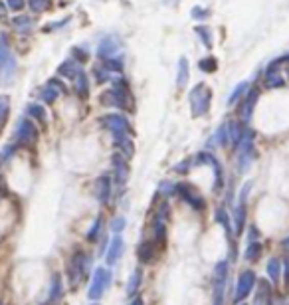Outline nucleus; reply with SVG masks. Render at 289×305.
I'll return each mask as SVG.
<instances>
[{
    "instance_id": "1",
    "label": "nucleus",
    "mask_w": 289,
    "mask_h": 305,
    "mask_svg": "<svg viewBox=\"0 0 289 305\" xmlns=\"http://www.w3.org/2000/svg\"><path fill=\"white\" fill-rule=\"evenodd\" d=\"M99 101H101L103 107H121V109H127L129 107V85H127V81L123 77L113 79L111 90L101 93Z\"/></svg>"
},
{
    "instance_id": "2",
    "label": "nucleus",
    "mask_w": 289,
    "mask_h": 305,
    "mask_svg": "<svg viewBox=\"0 0 289 305\" xmlns=\"http://www.w3.org/2000/svg\"><path fill=\"white\" fill-rule=\"evenodd\" d=\"M16 70H18V60L10 50L8 38L0 34V81L10 83L16 76Z\"/></svg>"
},
{
    "instance_id": "3",
    "label": "nucleus",
    "mask_w": 289,
    "mask_h": 305,
    "mask_svg": "<svg viewBox=\"0 0 289 305\" xmlns=\"http://www.w3.org/2000/svg\"><path fill=\"white\" fill-rule=\"evenodd\" d=\"M188 101H190V113L192 117H204L210 109V101H212V92L210 88H206L204 83H196L190 93H188Z\"/></svg>"
},
{
    "instance_id": "4",
    "label": "nucleus",
    "mask_w": 289,
    "mask_h": 305,
    "mask_svg": "<svg viewBox=\"0 0 289 305\" xmlns=\"http://www.w3.org/2000/svg\"><path fill=\"white\" fill-rule=\"evenodd\" d=\"M90 266H92V258H90L87 254H83V252H79V250H77L76 254L72 256L70 264H68L65 274H68V279H70V284H72V288H74V290L79 286V281H83V279L87 277Z\"/></svg>"
},
{
    "instance_id": "5",
    "label": "nucleus",
    "mask_w": 289,
    "mask_h": 305,
    "mask_svg": "<svg viewBox=\"0 0 289 305\" xmlns=\"http://www.w3.org/2000/svg\"><path fill=\"white\" fill-rule=\"evenodd\" d=\"M254 141H256V133L252 129H246L242 135V141L238 143V170L240 172H248V168L252 165V161L256 159L254 152Z\"/></svg>"
},
{
    "instance_id": "6",
    "label": "nucleus",
    "mask_w": 289,
    "mask_h": 305,
    "mask_svg": "<svg viewBox=\"0 0 289 305\" xmlns=\"http://www.w3.org/2000/svg\"><path fill=\"white\" fill-rule=\"evenodd\" d=\"M226 277H228V262L220 259L214 268V284H212V301L214 305H226L224 293H226Z\"/></svg>"
},
{
    "instance_id": "7",
    "label": "nucleus",
    "mask_w": 289,
    "mask_h": 305,
    "mask_svg": "<svg viewBox=\"0 0 289 305\" xmlns=\"http://www.w3.org/2000/svg\"><path fill=\"white\" fill-rule=\"evenodd\" d=\"M109 284H111V274H109V270L99 266V268L93 272L92 284H90V291H87V297H90L92 301H99V299L103 297L105 290L109 288Z\"/></svg>"
},
{
    "instance_id": "8",
    "label": "nucleus",
    "mask_w": 289,
    "mask_h": 305,
    "mask_svg": "<svg viewBox=\"0 0 289 305\" xmlns=\"http://www.w3.org/2000/svg\"><path fill=\"white\" fill-rule=\"evenodd\" d=\"M14 137L18 147H32L38 141V129H36L34 121H30V119H20V121L16 123Z\"/></svg>"
},
{
    "instance_id": "9",
    "label": "nucleus",
    "mask_w": 289,
    "mask_h": 305,
    "mask_svg": "<svg viewBox=\"0 0 289 305\" xmlns=\"http://www.w3.org/2000/svg\"><path fill=\"white\" fill-rule=\"evenodd\" d=\"M256 284H258V275H256V272H252V270H243V272H240L238 281H236L234 301H236V303L243 301V299L252 293V290H254V286H256Z\"/></svg>"
},
{
    "instance_id": "10",
    "label": "nucleus",
    "mask_w": 289,
    "mask_h": 305,
    "mask_svg": "<svg viewBox=\"0 0 289 305\" xmlns=\"http://www.w3.org/2000/svg\"><path fill=\"white\" fill-rule=\"evenodd\" d=\"M174 197L183 199L184 202H186V204H190L194 210H204V206H206L204 199L198 194L194 188H192V184H188V183H176Z\"/></svg>"
},
{
    "instance_id": "11",
    "label": "nucleus",
    "mask_w": 289,
    "mask_h": 305,
    "mask_svg": "<svg viewBox=\"0 0 289 305\" xmlns=\"http://www.w3.org/2000/svg\"><path fill=\"white\" fill-rule=\"evenodd\" d=\"M194 163H202V165H210L214 170V192H220L224 188V175H222V165L218 163V159L214 157L212 152H198L196 161Z\"/></svg>"
},
{
    "instance_id": "12",
    "label": "nucleus",
    "mask_w": 289,
    "mask_h": 305,
    "mask_svg": "<svg viewBox=\"0 0 289 305\" xmlns=\"http://www.w3.org/2000/svg\"><path fill=\"white\" fill-rule=\"evenodd\" d=\"M101 125L107 127L113 135H123V133H127L129 135V121H127V117H123L119 113H111V115H105V117H101Z\"/></svg>"
},
{
    "instance_id": "13",
    "label": "nucleus",
    "mask_w": 289,
    "mask_h": 305,
    "mask_svg": "<svg viewBox=\"0 0 289 305\" xmlns=\"http://www.w3.org/2000/svg\"><path fill=\"white\" fill-rule=\"evenodd\" d=\"M111 163H113V179H115L117 186H125L127 179H129V165H127V159H125L123 155H119V152H115V155L111 157Z\"/></svg>"
},
{
    "instance_id": "14",
    "label": "nucleus",
    "mask_w": 289,
    "mask_h": 305,
    "mask_svg": "<svg viewBox=\"0 0 289 305\" xmlns=\"http://www.w3.org/2000/svg\"><path fill=\"white\" fill-rule=\"evenodd\" d=\"M121 50V44L113 38V36H107L103 38L101 42H99V46H97V58L99 60H109V58H113V56H119L117 52Z\"/></svg>"
},
{
    "instance_id": "15",
    "label": "nucleus",
    "mask_w": 289,
    "mask_h": 305,
    "mask_svg": "<svg viewBox=\"0 0 289 305\" xmlns=\"http://www.w3.org/2000/svg\"><path fill=\"white\" fill-rule=\"evenodd\" d=\"M123 252H125V242H123L121 234H115L111 238L109 246H107V264L109 266H115L119 262V258L123 256Z\"/></svg>"
},
{
    "instance_id": "16",
    "label": "nucleus",
    "mask_w": 289,
    "mask_h": 305,
    "mask_svg": "<svg viewBox=\"0 0 289 305\" xmlns=\"http://www.w3.org/2000/svg\"><path fill=\"white\" fill-rule=\"evenodd\" d=\"M258 293H256V299L254 305H272V284L268 279H258Z\"/></svg>"
},
{
    "instance_id": "17",
    "label": "nucleus",
    "mask_w": 289,
    "mask_h": 305,
    "mask_svg": "<svg viewBox=\"0 0 289 305\" xmlns=\"http://www.w3.org/2000/svg\"><path fill=\"white\" fill-rule=\"evenodd\" d=\"M95 194H97V200L101 204H107L109 199H111V179L109 177H99L95 181Z\"/></svg>"
},
{
    "instance_id": "18",
    "label": "nucleus",
    "mask_w": 289,
    "mask_h": 305,
    "mask_svg": "<svg viewBox=\"0 0 289 305\" xmlns=\"http://www.w3.org/2000/svg\"><path fill=\"white\" fill-rule=\"evenodd\" d=\"M61 297H63V279H61L60 274H54L52 279H50V295H48V299H50V303H58V301H61Z\"/></svg>"
},
{
    "instance_id": "19",
    "label": "nucleus",
    "mask_w": 289,
    "mask_h": 305,
    "mask_svg": "<svg viewBox=\"0 0 289 305\" xmlns=\"http://www.w3.org/2000/svg\"><path fill=\"white\" fill-rule=\"evenodd\" d=\"M258 88H252L246 93V101L242 105V117L243 121H250L252 119V113H254V107H256V101H258Z\"/></svg>"
},
{
    "instance_id": "20",
    "label": "nucleus",
    "mask_w": 289,
    "mask_h": 305,
    "mask_svg": "<svg viewBox=\"0 0 289 305\" xmlns=\"http://www.w3.org/2000/svg\"><path fill=\"white\" fill-rule=\"evenodd\" d=\"M216 220H218V224L224 228V234H226V238H228V242L232 244V234H234V226H232V220H230L228 216V210L226 208H216Z\"/></svg>"
},
{
    "instance_id": "21",
    "label": "nucleus",
    "mask_w": 289,
    "mask_h": 305,
    "mask_svg": "<svg viewBox=\"0 0 289 305\" xmlns=\"http://www.w3.org/2000/svg\"><path fill=\"white\" fill-rule=\"evenodd\" d=\"M157 256V248L152 242H141L137 248V258L141 264H151Z\"/></svg>"
},
{
    "instance_id": "22",
    "label": "nucleus",
    "mask_w": 289,
    "mask_h": 305,
    "mask_svg": "<svg viewBox=\"0 0 289 305\" xmlns=\"http://www.w3.org/2000/svg\"><path fill=\"white\" fill-rule=\"evenodd\" d=\"M113 143H115L117 149H121L123 151V157H133L135 145L131 143V139H129L127 133H123V135H113Z\"/></svg>"
},
{
    "instance_id": "23",
    "label": "nucleus",
    "mask_w": 289,
    "mask_h": 305,
    "mask_svg": "<svg viewBox=\"0 0 289 305\" xmlns=\"http://www.w3.org/2000/svg\"><path fill=\"white\" fill-rule=\"evenodd\" d=\"M79 72H81V68H79V63H77L74 58H68V60L58 68V74H60L61 77H72V79H74Z\"/></svg>"
},
{
    "instance_id": "24",
    "label": "nucleus",
    "mask_w": 289,
    "mask_h": 305,
    "mask_svg": "<svg viewBox=\"0 0 289 305\" xmlns=\"http://www.w3.org/2000/svg\"><path fill=\"white\" fill-rule=\"evenodd\" d=\"M74 88H76L79 97H87L90 95V79H87V74L83 70L74 77Z\"/></svg>"
},
{
    "instance_id": "25",
    "label": "nucleus",
    "mask_w": 289,
    "mask_h": 305,
    "mask_svg": "<svg viewBox=\"0 0 289 305\" xmlns=\"http://www.w3.org/2000/svg\"><path fill=\"white\" fill-rule=\"evenodd\" d=\"M243 226H246V204L238 202V206L234 210V234L240 236L243 232Z\"/></svg>"
},
{
    "instance_id": "26",
    "label": "nucleus",
    "mask_w": 289,
    "mask_h": 305,
    "mask_svg": "<svg viewBox=\"0 0 289 305\" xmlns=\"http://www.w3.org/2000/svg\"><path fill=\"white\" fill-rule=\"evenodd\" d=\"M265 85L268 88H272V90H275V88H283L285 85V79L281 77V74L277 72V68H268V74H265Z\"/></svg>"
},
{
    "instance_id": "27",
    "label": "nucleus",
    "mask_w": 289,
    "mask_h": 305,
    "mask_svg": "<svg viewBox=\"0 0 289 305\" xmlns=\"http://www.w3.org/2000/svg\"><path fill=\"white\" fill-rule=\"evenodd\" d=\"M141 284H143V270L137 268V270H133V274L129 275V281H127V295H137Z\"/></svg>"
},
{
    "instance_id": "28",
    "label": "nucleus",
    "mask_w": 289,
    "mask_h": 305,
    "mask_svg": "<svg viewBox=\"0 0 289 305\" xmlns=\"http://www.w3.org/2000/svg\"><path fill=\"white\" fill-rule=\"evenodd\" d=\"M188 83V60L181 58L179 60V68H176V88H186Z\"/></svg>"
},
{
    "instance_id": "29",
    "label": "nucleus",
    "mask_w": 289,
    "mask_h": 305,
    "mask_svg": "<svg viewBox=\"0 0 289 305\" xmlns=\"http://www.w3.org/2000/svg\"><path fill=\"white\" fill-rule=\"evenodd\" d=\"M26 111H28V115H30L34 121L48 123V113L46 109H44V105H40V103H28Z\"/></svg>"
},
{
    "instance_id": "30",
    "label": "nucleus",
    "mask_w": 289,
    "mask_h": 305,
    "mask_svg": "<svg viewBox=\"0 0 289 305\" xmlns=\"http://www.w3.org/2000/svg\"><path fill=\"white\" fill-rule=\"evenodd\" d=\"M265 270H268L270 281H272V284H277V281H279V275H281V262H279L277 258H270L268 266H265Z\"/></svg>"
},
{
    "instance_id": "31",
    "label": "nucleus",
    "mask_w": 289,
    "mask_h": 305,
    "mask_svg": "<svg viewBox=\"0 0 289 305\" xmlns=\"http://www.w3.org/2000/svg\"><path fill=\"white\" fill-rule=\"evenodd\" d=\"M214 141L218 147H228L230 145V131H228V123H222L216 133H214Z\"/></svg>"
},
{
    "instance_id": "32",
    "label": "nucleus",
    "mask_w": 289,
    "mask_h": 305,
    "mask_svg": "<svg viewBox=\"0 0 289 305\" xmlns=\"http://www.w3.org/2000/svg\"><path fill=\"white\" fill-rule=\"evenodd\" d=\"M101 228H103V218H101V216H97V218L93 220L92 228L87 230V234H85L87 242H92V244H95V242L99 240V236H101Z\"/></svg>"
},
{
    "instance_id": "33",
    "label": "nucleus",
    "mask_w": 289,
    "mask_h": 305,
    "mask_svg": "<svg viewBox=\"0 0 289 305\" xmlns=\"http://www.w3.org/2000/svg\"><path fill=\"white\" fill-rule=\"evenodd\" d=\"M93 77H95V81L97 83H105V81H113L115 79V74L109 70V68H105V66H95L93 68Z\"/></svg>"
},
{
    "instance_id": "34",
    "label": "nucleus",
    "mask_w": 289,
    "mask_h": 305,
    "mask_svg": "<svg viewBox=\"0 0 289 305\" xmlns=\"http://www.w3.org/2000/svg\"><path fill=\"white\" fill-rule=\"evenodd\" d=\"M14 28L20 34H28V32H32V28H34V22H32L30 16H16L14 18Z\"/></svg>"
},
{
    "instance_id": "35",
    "label": "nucleus",
    "mask_w": 289,
    "mask_h": 305,
    "mask_svg": "<svg viewBox=\"0 0 289 305\" xmlns=\"http://www.w3.org/2000/svg\"><path fill=\"white\" fill-rule=\"evenodd\" d=\"M228 131H230V143H234L238 147V143L242 141V127H240V121H230L228 123Z\"/></svg>"
},
{
    "instance_id": "36",
    "label": "nucleus",
    "mask_w": 289,
    "mask_h": 305,
    "mask_svg": "<svg viewBox=\"0 0 289 305\" xmlns=\"http://www.w3.org/2000/svg\"><path fill=\"white\" fill-rule=\"evenodd\" d=\"M248 88H250V81H240L236 88H234V92H232V95H230L228 103L230 105H234L240 97H246V93H248Z\"/></svg>"
},
{
    "instance_id": "37",
    "label": "nucleus",
    "mask_w": 289,
    "mask_h": 305,
    "mask_svg": "<svg viewBox=\"0 0 289 305\" xmlns=\"http://www.w3.org/2000/svg\"><path fill=\"white\" fill-rule=\"evenodd\" d=\"M8 115H10V97L8 95H0V129L4 127Z\"/></svg>"
},
{
    "instance_id": "38",
    "label": "nucleus",
    "mask_w": 289,
    "mask_h": 305,
    "mask_svg": "<svg viewBox=\"0 0 289 305\" xmlns=\"http://www.w3.org/2000/svg\"><path fill=\"white\" fill-rule=\"evenodd\" d=\"M259 256H261V244H259V242H250L248 248H246L243 258L248 259V262H256Z\"/></svg>"
},
{
    "instance_id": "39",
    "label": "nucleus",
    "mask_w": 289,
    "mask_h": 305,
    "mask_svg": "<svg viewBox=\"0 0 289 305\" xmlns=\"http://www.w3.org/2000/svg\"><path fill=\"white\" fill-rule=\"evenodd\" d=\"M194 32H196L198 36L202 38V44H204V46L212 48V32H210V28H208V26L200 24V26H196V28H194Z\"/></svg>"
},
{
    "instance_id": "40",
    "label": "nucleus",
    "mask_w": 289,
    "mask_h": 305,
    "mask_svg": "<svg viewBox=\"0 0 289 305\" xmlns=\"http://www.w3.org/2000/svg\"><path fill=\"white\" fill-rule=\"evenodd\" d=\"M198 68L204 72V74H212V72H216L218 70V61H216V58H204V60L198 61Z\"/></svg>"
},
{
    "instance_id": "41",
    "label": "nucleus",
    "mask_w": 289,
    "mask_h": 305,
    "mask_svg": "<svg viewBox=\"0 0 289 305\" xmlns=\"http://www.w3.org/2000/svg\"><path fill=\"white\" fill-rule=\"evenodd\" d=\"M14 152H16V145H4L2 151H0V167L6 165L14 157Z\"/></svg>"
},
{
    "instance_id": "42",
    "label": "nucleus",
    "mask_w": 289,
    "mask_h": 305,
    "mask_svg": "<svg viewBox=\"0 0 289 305\" xmlns=\"http://www.w3.org/2000/svg\"><path fill=\"white\" fill-rule=\"evenodd\" d=\"M127 226V218L125 216H115L113 220H111V232L113 234H121L123 230Z\"/></svg>"
},
{
    "instance_id": "43",
    "label": "nucleus",
    "mask_w": 289,
    "mask_h": 305,
    "mask_svg": "<svg viewBox=\"0 0 289 305\" xmlns=\"http://www.w3.org/2000/svg\"><path fill=\"white\" fill-rule=\"evenodd\" d=\"M58 95H60V92H58V90H54V88L48 83L46 88H44V92H42V99H44L46 103H54V101L58 99Z\"/></svg>"
},
{
    "instance_id": "44",
    "label": "nucleus",
    "mask_w": 289,
    "mask_h": 305,
    "mask_svg": "<svg viewBox=\"0 0 289 305\" xmlns=\"http://www.w3.org/2000/svg\"><path fill=\"white\" fill-rule=\"evenodd\" d=\"M72 58L79 63V61H85L87 60V46H76L74 50H72Z\"/></svg>"
},
{
    "instance_id": "45",
    "label": "nucleus",
    "mask_w": 289,
    "mask_h": 305,
    "mask_svg": "<svg viewBox=\"0 0 289 305\" xmlns=\"http://www.w3.org/2000/svg\"><path fill=\"white\" fill-rule=\"evenodd\" d=\"M174 190H176V183H168V181H165V183L159 184V192H163L165 197H174Z\"/></svg>"
},
{
    "instance_id": "46",
    "label": "nucleus",
    "mask_w": 289,
    "mask_h": 305,
    "mask_svg": "<svg viewBox=\"0 0 289 305\" xmlns=\"http://www.w3.org/2000/svg\"><path fill=\"white\" fill-rule=\"evenodd\" d=\"M50 0H30V8L34 12H46Z\"/></svg>"
},
{
    "instance_id": "47",
    "label": "nucleus",
    "mask_w": 289,
    "mask_h": 305,
    "mask_svg": "<svg viewBox=\"0 0 289 305\" xmlns=\"http://www.w3.org/2000/svg\"><path fill=\"white\" fill-rule=\"evenodd\" d=\"M192 165H194V161H192V159H184V161H181L179 165H174V170H176V172H181V175H186V172H188V168H192Z\"/></svg>"
},
{
    "instance_id": "48",
    "label": "nucleus",
    "mask_w": 289,
    "mask_h": 305,
    "mask_svg": "<svg viewBox=\"0 0 289 305\" xmlns=\"http://www.w3.org/2000/svg\"><path fill=\"white\" fill-rule=\"evenodd\" d=\"M190 16H192L194 20H204V18H208V16H210V12H208L206 8H202V6H194V8H192V12H190Z\"/></svg>"
},
{
    "instance_id": "49",
    "label": "nucleus",
    "mask_w": 289,
    "mask_h": 305,
    "mask_svg": "<svg viewBox=\"0 0 289 305\" xmlns=\"http://www.w3.org/2000/svg\"><path fill=\"white\" fill-rule=\"evenodd\" d=\"M6 6H8L10 10H14V12H20V10H24L26 0H8V2H6Z\"/></svg>"
},
{
    "instance_id": "50",
    "label": "nucleus",
    "mask_w": 289,
    "mask_h": 305,
    "mask_svg": "<svg viewBox=\"0 0 289 305\" xmlns=\"http://www.w3.org/2000/svg\"><path fill=\"white\" fill-rule=\"evenodd\" d=\"M250 190H252V183H246V184L242 186V192H240V197H238V200H240V204H246V199H248Z\"/></svg>"
},
{
    "instance_id": "51",
    "label": "nucleus",
    "mask_w": 289,
    "mask_h": 305,
    "mask_svg": "<svg viewBox=\"0 0 289 305\" xmlns=\"http://www.w3.org/2000/svg\"><path fill=\"white\" fill-rule=\"evenodd\" d=\"M70 22V18H63V20H60V22H52V24H48L44 30L50 32V30H58V28H61V24H68Z\"/></svg>"
},
{
    "instance_id": "52",
    "label": "nucleus",
    "mask_w": 289,
    "mask_h": 305,
    "mask_svg": "<svg viewBox=\"0 0 289 305\" xmlns=\"http://www.w3.org/2000/svg\"><path fill=\"white\" fill-rule=\"evenodd\" d=\"M48 83H50V85H52V88H54V90H58V92H60V93H63V92H65V85H63V83H61L60 79H50V81H48Z\"/></svg>"
},
{
    "instance_id": "53",
    "label": "nucleus",
    "mask_w": 289,
    "mask_h": 305,
    "mask_svg": "<svg viewBox=\"0 0 289 305\" xmlns=\"http://www.w3.org/2000/svg\"><path fill=\"white\" fill-rule=\"evenodd\" d=\"M258 238H259V230L256 226H252L250 228V236H248V242H258Z\"/></svg>"
},
{
    "instance_id": "54",
    "label": "nucleus",
    "mask_w": 289,
    "mask_h": 305,
    "mask_svg": "<svg viewBox=\"0 0 289 305\" xmlns=\"http://www.w3.org/2000/svg\"><path fill=\"white\" fill-rule=\"evenodd\" d=\"M281 248H283V250H285V252L289 254V236H287V238H283V240H281Z\"/></svg>"
},
{
    "instance_id": "55",
    "label": "nucleus",
    "mask_w": 289,
    "mask_h": 305,
    "mask_svg": "<svg viewBox=\"0 0 289 305\" xmlns=\"http://www.w3.org/2000/svg\"><path fill=\"white\" fill-rule=\"evenodd\" d=\"M289 284V258L285 259V286Z\"/></svg>"
},
{
    "instance_id": "56",
    "label": "nucleus",
    "mask_w": 289,
    "mask_h": 305,
    "mask_svg": "<svg viewBox=\"0 0 289 305\" xmlns=\"http://www.w3.org/2000/svg\"><path fill=\"white\" fill-rule=\"evenodd\" d=\"M129 305H145V301H143V297H135Z\"/></svg>"
},
{
    "instance_id": "57",
    "label": "nucleus",
    "mask_w": 289,
    "mask_h": 305,
    "mask_svg": "<svg viewBox=\"0 0 289 305\" xmlns=\"http://www.w3.org/2000/svg\"><path fill=\"white\" fill-rule=\"evenodd\" d=\"M4 16H6V4L0 2V18H4Z\"/></svg>"
},
{
    "instance_id": "58",
    "label": "nucleus",
    "mask_w": 289,
    "mask_h": 305,
    "mask_svg": "<svg viewBox=\"0 0 289 305\" xmlns=\"http://www.w3.org/2000/svg\"><path fill=\"white\" fill-rule=\"evenodd\" d=\"M92 305H99V301H93V303Z\"/></svg>"
},
{
    "instance_id": "59",
    "label": "nucleus",
    "mask_w": 289,
    "mask_h": 305,
    "mask_svg": "<svg viewBox=\"0 0 289 305\" xmlns=\"http://www.w3.org/2000/svg\"><path fill=\"white\" fill-rule=\"evenodd\" d=\"M240 305H246V303H240Z\"/></svg>"
},
{
    "instance_id": "60",
    "label": "nucleus",
    "mask_w": 289,
    "mask_h": 305,
    "mask_svg": "<svg viewBox=\"0 0 289 305\" xmlns=\"http://www.w3.org/2000/svg\"><path fill=\"white\" fill-rule=\"evenodd\" d=\"M0 197H2V194H0Z\"/></svg>"
},
{
    "instance_id": "61",
    "label": "nucleus",
    "mask_w": 289,
    "mask_h": 305,
    "mask_svg": "<svg viewBox=\"0 0 289 305\" xmlns=\"http://www.w3.org/2000/svg\"><path fill=\"white\" fill-rule=\"evenodd\" d=\"M0 305H2V303H0Z\"/></svg>"
}]
</instances>
